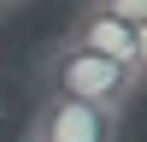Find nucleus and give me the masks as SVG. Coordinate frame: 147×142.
I'll use <instances>...</instances> for the list:
<instances>
[{"label": "nucleus", "mask_w": 147, "mask_h": 142, "mask_svg": "<svg viewBox=\"0 0 147 142\" xmlns=\"http://www.w3.org/2000/svg\"><path fill=\"white\" fill-rule=\"evenodd\" d=\"M129 71H136V83L147 89V24H136V59H129Z\"/></svg>", "instance_id": "obj_5"}, {"label": "nucleus", "mask_w": 147, "mask_h": 142, "mask_svg": "<svg viewBox=\"0 0 147 142\" xmlns=\"http://www.w3.org/2000/svg\"><path fill=\"white\" fill-rule=\"evenodd\" d=\"M18 6H30V0H0V12H18Z\"/></svg>", "instance_id": "obj_6"}, {"label": "nucleus", "mask_w": 147, "mask_h": 142, "mask_svg": "<svg viewBox=\"0 0 147 142\" xmlns=\"http://www.w3.org/2000/svg\"><path fill=\"white\" fill-rule=\"evenodd\" d=\"M24 136H35V142H118L124 136V113L71 101V95H41Z\"/></svg>", "instance_id": "obj_2"}, {"label": "nucleus", "mask_w": 147, "mask_h": 142, "mask_svg": "<svg viewBox=\"0 0 147 142\" xmlns=\"http://www.w3.org/2000/svg\"><path fill=\"white\" fill-rule=\"evenodd\" d=\"M35 89L41 95H71V101L106 106V113H129V101L141 95V83H136V71L112 65V59H100V53L47 42L41 53H35Z\"/></svg>", "instance_id": "obj_1"}, {"label": "nucleus", "mask_w": 147, "mask_h": 142, "mask_svg": "<svg viewBox=\"0 0 147 142\" xmlns=\"http://www.w3.org/2000/svg\"><path fill=\"white\" fill-rule=\"evenodd\" d=\"M82 6H100V12H112L124 24H147V0H82Z\"/></svg>", "instance_id": "obj_4"}, {"label": "nucleus", "mask_w": 147, "mask_h": 142, "mask_svg": "<svg viewBox=\"0 0 147 142\" xmlns=\"http://www.w3.org/2000/svg\"><path fill=\"white\" fill-rule=\"evenodd\" d=\"M18 142H35V136H18Z\"/></svg>", "instance_id": "obj_7"}, {"label": "nucleus", "mask_w": 147, "mask_h": 142, "mask_svg": "<svg viewBox=\"0 0 147 142\" xmlns=\"http://www.w3.org/2000/svg\"><path fill=\"white\" fill-rule=\"evenodd\" d=\"M59 42L82 47V53H100V59H112V65L129 71V59H136V24L112 18V12H100V6H77V18H71V30L59 36Z\"/></svg>", "instance_id": "obj_3"}]
</instances>
